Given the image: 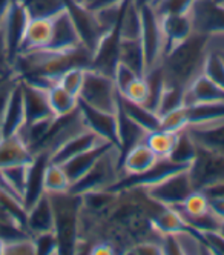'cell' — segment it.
<instances>
[{
  "mask_svg": "<svg viewBox=\"0 0 224 255\" xmlns=\"http://www.w3.org/2000/svg\"><path fill=\"white\" fill-rule=\"evenodd\" d=\"M206 40L208 34L194 32L164 54L161 62L164 83L186 88V85L201 72L206 56Z\"/></svg>",
  "mask_w": 224,
  "mask_h": 255,
  "instance_id": "cell-1",
  "label": "cell"
},
{
  "mask_svg": "<svg viewBox=\"0 0 224 255\" xmlns=\"http://www.w3.org/2000/svg\"><path fill=\"white\" fill-rule=\"evenodd\" d=\"M54 209V232L59 240V255H71L80 235L82 195L68 192L49 194Z\"/></svg>",
  "mask_w": 224,
  "mask_h": 255,
  "instance_id": "cell-2",
  "label": "cell"
},
{
  "mask_svg": "<svg viewBox=\"0 0 224 255\" xmlns=\"http://www.w3.org/2000/svg\"><path fill=\"white\" fill-rule=\"evenodd\" d=\"M120 161L121 151L112 144L103 155H100V158L91 166V169L82 178H79L76 183L71 185L69 191L82 195L91 191L111 189L121 178Z\"/></svg>",
  "mask_w": 224,
  "mask_h": 255,
  "instance_id": "cell-3",
  "label": "cell"
},
{
  "mask_svg": "<svg viewBox=\"0 0 224 255\" xmlns=\"http://www.w3.org/2000/svg\"><path fill=\"white\" fill-rule=\"evenodd\" d=\"M141 9V34L140 42L144 54V74L161 65L166 54V39L161 28L160 15L151 3H144Z\"/></svg>",
  "mask_w": 224,
  "mask_h": 255,
  "instance_id": "cell-4",
  "label": "cell"
},
{
  "mask_svg": "<svg viewBox=\"0 0 224 255\" xmlns=\"http://www.w3.org/2000/svg\"><path fill=\"white\" fill-rule=\"evenodd\" d=\"M79 102L102 111L115 113L118 109V91L114 79L103 72L86 68Z\"/></svg>",
  "mask_w": 224,
  "mask_h": 255,
  "instance_id": "cell-5",
  "label": "cell"
},
{
  "mask_svg": "<svg viewBox=\"0 0 224 255\" xmlns=\"http://www.w3.org/2000/svg\"><path fill=\"white\" fill-rule=\"evenodd\" d=\"M149 198L163 206H180L186 197H188L195 188L189 174V168L175 171L169 175H166L154 183L141 186Z\"/></svg>",
  "mask_w": 224,
  "mask_h": 255,
  "instance_id": "cell-6",
  "label": "cell"
},
{
  "mask_svg": "<svg viewBox=\"0 0 224 255\" xmlns=\"http://www.w3.org/2000/svg\"><path fill=\"white\" fill-rule=\"evenodd\" d=\"M184 129L198 149L224 155V117L189 123Z\"/></svg>",
  "mask_w": 224,
  "mask_h": 255,
  "instance_id": "cell-7",
  "label": "cell"
},
{
  "mask_svg": "<svg viewBox=\"0 0 224 255\" xmlns=\"http://www.w3.org/2000/svg\"><path fill=\"white\" fill-rule=\"evenodd\" d=\"M66 2V9L69 11L74 25H76L82 45L91 52L96 49V46L99 45L100 39L103 37V29L100 28L96 14L92 9H89L86 5L76 2V0H65Z\"/></svg>",
  "mask_w": 224,
  "mask_h": 255,
  "instance_id": "cell-8",
  "label": "cell"
},
{
  "mask_svg": "<svg viewBox=\"0 0 224 255\" xmlns=\"http://www.w3.org/2000/svg\"><path fill=\"white\" fill-rule=\"evenodd\" d=\"M28 23H29V15H28L25 6L18 2V0H12L11 6L2 22L9 60H11V68H12L14 59L18 56V52H20Z\"/></svg>",
  "mask_w": 224,
  "mask_h": 255,
  "instance_id": "cell-9",
  "label": "cell"
},
{
  "mask_svg": "<svg viewBox=\"0 0 224 255\" xmlns=\"http://www.w3.org/2000/svg\"><path fill=\"white\" fill-rule=\"evenodd\" d=\"M79 111L88 129L100 135L108 143L118 148V119L117 111L109 113L79 102ZM120 149V148H118Z\"/></svg>",
  "mask_w": 224,
  "mask_h": 255,
  "instance_id": "cell-10",
  "label": "cell"
},
{
  "mask_svg": "<svg viewBox=\"0 0 224 255\" xmlns=\"http://www.w3.org/2000/svg\"><path fill=\"white\" fill-rule=\"evenodd\" d=\"M118 48H120V35L117 28L103 34L99 45L92 51L89 68L103 72L106 76L114 77L115 68L118 65Z\"/></svg>",
  "mask_w": 224,
  "mask_h": 255,
  "instance_id": "cell-11",
  "label": "cell"
},
{
  "mask_svg": "<svg viewBox=\"0 0 224 255\" xmlns=\"http://www.w3.org/2000/svg\"><path fill=\"white\" fill-rule=\"evenodd\" d=\"M20 79V77H18ZM23 89V103H25V125H32L42 120H48L55 117L48 99V89L22 80ZM23 125V126H25Z\"/></svg>",
  "mask_w": 224,
  "mask_h": 255,
  "instance_id": "cell-12",
  "label": "cell"
},
{
  "mask_svg": "<svg viewBox=\"0 0 224 255\" xmlns=\"http://www.w3.org/2000/svg\"><path fill=\"white\" fill-rule=\"evenodd\" d=\"M201 103H224V89L215 85L203 72H198L184 88L183 105L194 106Z\"/></svg>",
  "mask_w": 224,
  "mask_h": 255,
  "instance_id": "cell-13",
  "label": "cell"
},
{
  "mask_svg": "<svg viewBox=\"0 0 224 255\" xmlns=\"http://www.w3.org/2000/svg\"><path fill=\"white\" fill-rule=\"evenodd\" d=\"M79 46H83L79 31L74 25L69 11L65 8L62 12L52 17V34L48 48L55 51H69Z\"/></svg>",
  "mask_w": 224,
  "mask_h": 255,
  "instance_id": "cell-14",
  "label": "cell"
},
{
  "mask_svg": "<svg viewBox=\"0 0 224 255\" xmlns=\"http://www.w3.org/2000/svg\"><path fill=\"white\" fill-rule=\"evenodd\" d=\"M105 143H108V141L86 128V129L80 131L76 135H72L69 140H66L62 144V146H59L57 149H55L49 155V161L63 165V163H66L72 157H76L82 152H86L89 149H94V148L100 146V144H105Z\"/></svg>",
  "mask_w": 224,
  "mask_h": 255,
  "instance_id": "cell-15",
  "label": "cell"
},
{
  "mask_svg": "<svg viewBox=\"0 0 224 255\" xmlns=\"http://www.w3.org/2000/svg\"><path fill=\"white\" fill-rule=\"evenodd\" d=\"M158 161L155 152L147 146L146 141H140L130 146L123 155L120 161L121 178L123 177H137L151 169Z\"/></svg>",
  "mask_w": 224,
  "mask_h": 255,
  "instance_id": "cell-16",
  "label": "cell"
},
{
  "mask_svg": "<svg viewBox=\"0 0 224 255\" xmlns=\"http://www.w3.org/2000/svg\"><path fill=\"white\" fill-rule=\"evenodd\" d=\"M158 15L166 39V52L195 32L189 9L186 12H169V14H158Z\"/></svg>",
  "mask_w": 224,
  "mask_h": 255,
  "instance_id": "cell-17",
  "label": "cell"
},
{
  "mask_svg": "<svg viewBox=\"0 0 224 255\" xmlns=\"http://www.w3.org/2000/svg\"><path fill=\"white\" fill-rule=\"evenodd\" d=\"M26 234L37 235L42 232L54 231V209L49 194H43L37 202L26 209Z\"/></svg>",
  "mask_w": 224,
  "mask_h": 255,
  "instance_id": "cell-18",
  "label": "cell"
},
{
  "mask_svg": "<svg viewBox=\"0 0 224 255\" xmlns=\"http://www.w3.org/2000/svg\"><path fill=\"white\" fill-rule=\"evenodd\" d=\"M25 125V103H23V89H22V82L20 79H17L11 96L9 102L6 106V113L3 117L2 128L0 132L3 137L14 135L22 129V126Z\"/></svg>",
  "mask_w": 224,
  "mask_h": 255,
  "instance_id": "cell-19",
  "label": "cell"
},
{
  "mask_svg": "<svg viewBox=\"0 0 224 255\" xmlns=\"http://www.w3.org/2000/svg\"><path fill=\"white\" fill-rule=\"evenodd\" d=\"M49 161V155L45 152L34 154L32 161L29 163L28 168V178H26V186L23 192V205L25 209H29L37 200H39L43 194V174L45 168Z\"/></svg>",
  "mask_w": 224,
  "mask_h": 255,
  "instance_id": "cell-20",
  "label": "cell"
},
{
  "mask_svg": "<svg viewBox=\"0 0 224 255\" xmlns=\"http://www.w3.org/2000/svg\"><path fill=\"white\" fill-rule=\"evenodd\" d=\"M32 151L18 134L2 137L0 140V169L25 165V163L32 161Z\"/></svg>",
  "mask_w": 224,
  "mask_h": 255,
  "instance_id": "cell-21",
  "label": "cell"
},
{
  "mask_svg": "<svg viewBox=\"0 0 224 255\" xmlns=\"http://www.w3.org/2000/svg\"><path fill=\"white\" fill-rule=\"evenodd\" d=\"M117 31L121 40L140 39L141 34V9L137 0H124L121 5Z\"/></svg>",
  "mask_w": 224,
  "mask_h": 255,
  "instance_id": "cell-22",
  "label": "cell"
},
{
  "mask_svg": "<svg viewBox=\"0 0 224 255\" xmlns=\"http://www.w3.org/2000/svg\"><path fill=\"white\" fill-rule=\"evenodd\" d=\"M118 109L127 116L132 122H135L138 126H141L144 131L147 132H152L160 129V116L152 111V109L146 108L141 103H135V102H130L127 99H124L123 96L118 94Z\"/></svg>",
  "mask_w": 224,
  "mask_h": 255,
  "instance_id": "cell-23",
  "label": "cell"
},
{
  "mask_svg": "<svg viewBox=\"0 0 224 255\" xmlns=\"http://www.w3.org/2000/svg\"><path fill=\"white\" fill-rule=\"evenodd\" d=\"M111 146H112L111 143L100 144V146H97L94 149H89L86 152H82L76 157H72L71 160H68L66 163H63L62 166H63L66 175L69 177L71 185L76 183L79 178H82L91 169V166L100 158V155H103Z\"/></svg>",
  "mask_w": 224,
  "mask_h": 255,
  "instance_id": "cell-24",
  "label": "cell"
},
{
  "mask_svg": "<svg viewBox=\"0 0 224 255\" xmlns=\"http://www.w3.org/2000/svg\"><path fill=\"white\" fill-rule=\"evenodd\" d=\"M51 34H52V19H29L20 52L48 48L51 42Z\"/></svg>",
  "mask_w": 224,
  "mask_h": 255,
  "instance_id": "cell-25",
  "label": "cell"
},
{
  "mask_svg": "<svg viewBox=\"0 0 224 255\" xmlns=\"http://www.w3.org/2000/svg\"><path fill=\"white\" fill-rule=\"evenodd\" d=\"M117 119H118V148L121 155L134 144L144 141L147 131H144L141 126L124 116L120 109H117Z\"/></svg>",
  "mask_w": 224,
  "mask_h": 255,
  "instance_id": "cell-26",
  "label": "cell"
},
{
  "mask_svg": "<svg viewBox=\"0 0 224 255\" xmlns=\"http://www.w3.org/2000/svg\"><path fill=\"white\" fill-rule=\"evenodd\" d=\"M118 62L126 65L132 71H135L138 76H144V54L140 39L134 40H121L118 48Z\"/></svg>",
  "mask_w": 224,
  "mask_h": 255,
  "instance_id": "cell-27",
  "label": "cell"
},
{
  "mask_svg": "<svg viewBox=\"0 0 224 255\" xmlns=\"http://www.w3.org/2000/svg\"><path fill=\"white\" fill-rule=\"evenodd\" d=\"M48 99L55 117H62L74 113L79 108V97L71 94L69 91L62 88L59 83H54L48 89Z\"/></svg>",
  "mask_w": 224,
  "mask_h": 255,
  "instance_id": "cell-28",
  "label": "cell"
},
{
  "mask_svg": "<svg viewBox=\"0 0 224 255\" xmlns=\"http://www.w3.org/2000/svg\"><path fill=\"white\" fill-rule=\"evenodd\" d=\"M26 9L29 19H52L66 8L65 0H18Z\"/></svg>",
  "mask_w": 224,
  "mask_h": 255,
  "instance_id": "cell-29",
  "label": "cell"
},
{
  "mask_svg": "<svg viewBox=\"0 0 224 255\" xmlns=\"http://www.w3.org/2000/svg\"><path fill=\"white\" fill-rule=\"evenodd\" d=\"M71 188L69 177L66 175L65 169L59 163L48 161L43 174V189L46 194H59L68 192Z\"/></svg>",
  "mask_w": 224,
  "mask_h": 255,
  "instance_id": "cell-30",
  "label": "cell"
},
{
  "mask_svg": "<svg viewBox=\"0 0 224 255\" xmlns=\"http://www.w3.org/2000/svg\"><path fill=\"white\" fill-rule=\"evenodd\" d=\"M197 154H198V148L194 143V140L191 138V135L188 134V131L186 129L178 131L175 146L172 149L169 160H172L174 163H178V165H183V166H191V163L195 160Z\"/></svg>",
  "mask_w": 224,
  "mask_h": 255,
  "instance_id": "cell-31",
  "label": "cell"
},
{
  "mask_svg": "<svg viewBox=\"0 0 224 255\" xmlns=\"http://www.w3.org/2000/svg\"><path fill=\"white\" fill-rule=\"evenodd\" d=\"M177 134L178 132L157 129L152 132H147L144 141L147 143V146L155 152V155L158 158H169L172 154V149L175 146Z\"/></svg>",
  "mask_w": 224,
  "mask_h": 255,
  "instance_id": "cell-32",
  "label": "cell"
},
{
  "mask_svg": "<svg viewBox=\"0 0 224 255\" xmlns=\"http://www.w3.org/2000/svg\"><path fill=\"white\" fill-rule=\"evenodd\" d=\"M183 218L188 217H200L211 211L209 208V198L201 189H194L180 206H175Z\"/></svg>",
  "mask_w": 224,
  "mask_h": 255,
  "instance_id": "cell-33",
  "label": "cell"
},
{
  "mask_svg": "<svg viewBox=\"0 0 224 255\" xmlns=\"http://www.w3.org/2000/svg\"><path fill=\"white\" fill-rule=\"evenodd\" d=\"M183 94H184V88L164 83V88L161 91L157 108H155V113L161 117L167 113L174 111V109L183 106Z\"/></svg>",
  "mask_w": 224,
  "mask_h": 255,
  "instance_id": "cell-34",
  "label": "cell"
},
{
  "mask_svg": "<svg viewBox=\"0 0 224 255\" xmlns=\"http://www.w3.org/2000/svg\"><path fill=\"white\" fill-rule=\"evenodd\" d=\"M201 72L215 85L224 89V60L218 52L206 48V56L203 60Z\"/></svg>",
  "mask_w": 224,
  "mask_h": 255,
  "instance_id": "cell-35",
  "label": "cell"
},
{
  "mask_svg": "<svg viewBox=\"0 0 224 255\" xmlns=\"http://www.w3.org/2000/svg\"><path fill=\"white\" fill-rule=\"evenodd\" d=\"M160 129L171 131V132H178L183 131L186 126L189 125V114H188V106H180L174 111L167 113L160 117Z\"/></svg>",
  "mask_w": 224,
  "mask_h": 255,
  "instance_id": "cell-36",
  "label": "cell"
},
{
  "mask_svg": "<svg viewBox=\"0 0 224 255\" xmlns=\"http://www.w3.org/2000/svg\"><path fill=\"white\" fill-rule=\"evenodd\" d=\"M85 69L86 68H82V66H74V68L66 69L59 77L57 83L66 91H69L71 94L79 97L80 89L83 86V80H85Z\"/></svg>",
  "mask_w": 224,
  "mask_h": 255,
  "instance_id": "cell-37",
  "label": "cell"
},
{
  "mask_svg": "<svg viewBox=\"0 0 224 255\" xmlns=\"http://www.w3.org/2000/svg\"><path fill=\"white\" fill-rule=\"evenodd\" d=\"M37 255H59V240L54 231L32 235Z\"/></svg>",
  "mask_w": 224,
  "mask_h": 255,
  "instance_id": "cell-38",
  "label": "cell"
},
{
  "mask_svg": "<svg viewBox=\"0 0 224 255\" xmlns=\"http://www.w3.org/2000/svg\"><path fill=\"white\" fill-rule=\"evenodd\" d=\"M3 255H37L32 237L23 235L12 240H6Z\"/></svg>",
  "mask_w": 224,
  "mask_h": 255,
  "instance_id": "cell-39",
  "label": "cell"
},
{
  "mask_svg": "<svg viewBox=\"0 0 224 255\" xmlns=\"http://www.w3.org/2000/svg\"><path fill=\"white\" fill-rule=\"evenodd\" d=\"M124 99L130 100V102H135V103H141L144 105L147 102V97H149V86H147V82L143 76L137 77L132 83H130L126 91L123 94Z\"/></svg>",
  "mask_w": 224,
  "mask_h": 255,
  "instance_id": "cell-40",
  "label": "cell"
},
{
  "mask_svg": "<svg viewBox=\"0 0 224 255\" xmlns=\"http://www.w3.org/2000/svg\"><path fill=\"white\" fill-rule=\"evenodd\" d=\"M137 77H140L135 71H132L130 68H127L126 65H123V63H120L118 62V65H117V68H115V72H114V82H115V86H117V91H118V94H123L124 91H126V88L132 83Z\"/></svg>",
  "mask_w": 224,
  "mask_h": 255,
  "instance_id": "cell-41",
  "label": "cell"
},
{
  "mask_svg": "<svg viewBox=\"0 0 224 255\" xmlns=\"http://www.w3.org/2000/svg\"><path fill=\"white\" fill-rule=\"evenodd\" d=\"M124 254L127 255H163L158 240H140L130 245Z\"/></svg>",
  "mask_w": 224,
  "mask_h": 255,
  "instance_id": "cell-42",
  "label": "cell"
},
{
  "mask_svg": "<svg viewBox=\"0 0 224 255\" xmlns=\"http://www.w3.org/2000/svg\"><path fill=\"white\" fill-rule=\"evenodd\" d=\"M17 76H8L5 79L0 80V128H2V123H3V117H5V113H6V106H8V102H9V96H11V91L17 82Z\"/></svg>",
  "mask_w": 224,
  "mask_h": 255,
  "instance_id": "cell-43",
  "label": "cell"
},
{
  "mask_svg": "<svg viewBox=\"0 0 224 255\" xmlns=\"http://www.w3.org/2000/svg\"><path fill=\"white\" fill-rule=\"evenodd\" d=\"M200 237L206 245L209 254L224 255V237L218 231H204L200 232Z\"/></svg>",
  "mask_w": 224,
  "mask_h": 255,
  "instance_id": "cell-44",
  "label": "cell"
},
{
  "mask_svg": "<svg viewBox=\"0 0 224 255\" xmlns=\"http://www.w3.org/2000/svg\"><path fill=\"white\" fill-rule=\"evenodd\" d=\"M8 76H12V68H11L3 28L0 25V77H8Z\"/></svg>",
  "mask_w": 224,
  "mask_h": 255,
  "instance_id": "cell-45",
  "label": "cell"
},
{
  "mask_svg": "<svg viewBox=\"0 0 224 255\" xmlns=\"http://www.w3.org/2000/svg\"><path fill=\"white\" fill-rule=\"evenodd\" d=\"M160 248L163 255H181V249L178 245V240L174 232L171 234H161L160 235Z\"/></svg>",
  "mask_w": 224,
  "mask_h": 255,
  "instance_id": "cell-46",
  "label": "cell"
},
{
  "mask_svg": "<svg viewBox=\"0 0 224 255\" xmlns=\"http://www.w3.org/2000/svg\"><path fill=\"white\" fill-rule=\"evenodd\" d=\"M209 198V208L215 217H218L220 220L224 218V195L220 197H208Z\"/></svg>",
  "mask_w": 224,
  "mask_h": 255,
  "instance_id": "cell-47",
  "label": "cell"
},
{
  "mask_svg": "<svg viewBox=\"0 0 224 255\" xmlns=\"http://www.w3.org/2000/svg\"><path fill=\"white\" fill-rule=\"evenodd\" d=\"M123 0H89L88 2V8L91 9H97V8H102V6H109V5H117V3H121Z\"/></svg>",
  "mask_w": 224,
  "mask_h": 255,
  "instance_id": "cell-48",
  "label": "cell"
},
{
  "mask_svg": "<svg viewBox=\"0 0 224 255\" xmlns=\"http://www.w3.org/2000/svg\"><path fill=\"white\" fill-rule=\"evenodd\" d=\"M11 2L12 0H0V25H2L3 19H5V15L11 6Z\"/></svg>",
  "mask_w": 224,
  "mask_h": 255,
  "instance_id": "cell-49",
  "label": "cell"
},
{
  "mask_svg": "<svg viewBox=\"0 0 224 255\" xmlns=\"http://www.w3.org/2000/svg\"><path fill=\"white\" fill-rule=\"evenodd\" d=\"M223 237H224V218H223V220L220 222V225H218V229H217Z\"/></svg>",
  "mask_w": 224,
  "mask_h": 255,
  "instance_id": "cell-50",
  "label": "cell"
},
{
  "mask_svg": "<svg viewBox=\"0 0 224 255\" xmlns=\"http://www.w3.org/2000/svg\"><path fill=\"white\" fill-rule=\"evenodd\" d=\"M3 249H5V240L0 237V255H3Z\"/></svg>",
  "mask_w": 224,
  "mask_h": 255,
  "instance_id": "cell-51",
  "label": "cell"
},
{
  "mask_svg": "<svg viewBox=\"0 0 224 255\" xmlns=\"http://www.w3.org/2000/svg\"><path fill=\"white\" fill-rule=\"evenodd\" d=\"M155 0H137V3L141 6V5H144V3H154Z\"/></svg>",
  "mask_w": 224,
  "mask_h": 255,
  "instance_id": "cell-52",
  "label": "cell"
},
{
  "mask_svg": "<svg viewBox=\"0 0 224 255\" xmlns=\"http://www.w3.org/2000/svg\"><path fill=\"white\" fill-rule=\"evenodd\" d=\"M76 2H80V3H83V5H88L89 0H76Z\"/></svg>",
  "mask_w": 224,
  "mask_h": 255,
  "instance_id": "cell-53",
  "label": "cell"
},
{
  "mask_svg": "<svg viewBox=\"0 0 224 255\" xmlns=\"http://www.w3.org/2000/svg\"><path fill=\"white\" fill-rule=\"evenodd\" d=\"M2 137H3V135H2V132H0V140H2Z\"/></svg>",
  "mask_w": 224,
  "mask_h": 255,
  "instance_id": "cell-54",
  "label": "cell"
},
{
  "mask_svg": "<svg viewBox=\"0 0 224 255\" xmlns=\"http://www.w3.org/2000/svg\"><path fill=\"white\" fill-rule=\"evenodd\" d=\"M2 79H5V77H0V80H2Z\"/></svg>",
  "mask_w": 224,
  "mask_h": 255,
  "instance_id": "cell-55",
  "label": "cell"
}]
</instances>
